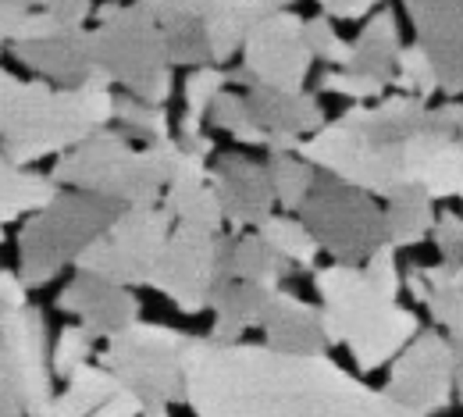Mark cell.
Wrapping results in <instances>:
<instances>
[{"label":"cell","instance_id":"cell-35","mask_svg":"<svg viewBox=\"0 0 463 417\" xmlns=\"http://www.w3.org/2000/svg\"><path fill=\"white\" fill-rule=\"evenodd\" d=\"M392 86H396L400 93L420 97V100H431V97L439 93V71H435V64H431V58L424 54V47H420V43H413V47H400Z\"/></svg>","mask_w":463,"mask_h":417},{"label":"cell","instance_id":"cell-5","mask_svg":"<svg viewBox=\"0 0 463 417\" xmlns=\"http://www.w3.org/2000/svg\"><path fill=\"white\" fill-rule=\"evenodd\" d=\"M93 36V79L121 86L125 93L165 104L172 97V58L150 0L108 4L97 11Z\"/></svg>","mask_w":463,"mask_h":417},{"label":"cell","instance_id":"cell-46","mask_svg":"<svg viewBox=\"0 0 463 417\" xmlns=\"http://www.w3.org/2000/svg\"><path fill=\"white\" fill-rule=\"evenodd\" d=\"M18 90H22V79H14L7 68H0V132H4L7 115H11L14 100H18Z\"/></svg>","mask_w":463,"mask_h":417},{"label":"cell","instance_id":"cell-3","mask_svg":"<svg viewBox=\"0 0 463 417\" xmlns=\"http://www.w3.org/2000/svg\"><path fill=\"white\" fill-rule=\"evenodd\" d=\"M314 289L321 297V321L328 346H346L360 374H371L403 350L420 332V317L367 282L360 264L314 268Z\"/></svg>","mask_w":463,"mask_h":417},{"label":"cell","instance_id":"cell-19","mask_svg":"<svg viewBox=\"0 0 463 417\" xmlns=\"http://www.w3.org/2000/svg\"><path fill=\"white\" fill-rule=\"evenodd\" d=\"M11 54L54 86H82L93 79L90 29H54L36 40H14Z\"/></svg>","mask_w":463,"mask_h":417},{"label":"cell","instance_id":"cell-39","mask_svg":"<svg viewBox=\"0 0 463 417\" xmlns=\"http://www.w3.org/2000/svg\"><path fill=\"white\" fill-rule=\"evenodd\" d=\"M385 82L378 79H367V75H356L349 68H332L328 75H321V93H335V97H346L353 104H367V100H378L385 97Z\"/></svg>","mask_w":463,"mask_h":417},{"label":"cell","instance_id":"cell-41","mask_svg":"<svg viewBox=\"0 0 463 417\" xmlns=\"http://www.w3.org/2000/svg\"><path fill=\"white\" fill-rule=\"evenodd\" d=\"M36 7L47 11L58 29H82L93 14V0H36Z\"/></svg>","mask_w":463,"mask_h":417},{"label":"cell","instance_id":"cell-32","mask_svg":"<svg viewBox=\"0 0 463 417\" xmlns=\"http://www.w3.org/2000/svg\"><path fill=\"white\" fill-rule=\"evenodd\" d=\"M268 175H271V189H275V200L286 214H296L310 193V185L317 179V168L310 161H303L296 150H279V154H268Z\"/></svg>","mask_w":463,"mask_h":417},{"label":"cell","instance_id":"cell-2","mask_svg":"<svg viewBox=\"0 0 463 417\" xmlns=\"http://www.w3.org/2000/svg\"><path fill=\"white\" fill-rule=\"evenodd\" d=\"M296 154L378 200L406 185L428 189L431 200H463V139L453 104L428 108L410 93L378 97V104H356L321 125Z\"/></svg>","mask_w":463,"mask_h":417},{"label":"cell","instance_id":"cell-30","mask_svg":"<svg viewBox=\"0 0 463 417\" xmlns=\"http://www.w3.org/2000/svg\"><path fill=\"white\" fill-rule=\"evenodd\" d=\"M118 378L104 364H82L64 378V389L54 393L51 407L43 414L51 417H90L111 393H118Z\"/></svg>","mask_w":463,"mask_h":417},{"label":"cell","instance_id":"cell-51","mask_svg":"<svg viewBox=\"0 0 463 417\" xmlns=\"http://www.w3.org/2000/svg\"><path fill=\"white\" fill-rule=\"evenodd\" d=\"M36 417H51V414H36Z\"/></svg>","mask_w":463,"mask_h":417},{"label":"cell","instance_id":"cell-15","mask_svg":"<svg viewBox=\"0 0 463 417\" xmlns=\"http://www.w3.org/2000/svg\"><path fill=\"white\" fill-rule=\"evenodd\" d=\"M417 43L439 71V93H463V0H403Z\"/></svg>","mask_w":463,"mask_h":417},{"label":"cell","instance_id":"cell-38","mask_svg":"<svg viewBox=\"0 0 463 417\" xmlns=\"http://www.w3.org/2000/svg\"><path fill=\"white\" fill-rule=\"evenodd\" d=\"M307 47H310L314 61H325L332 68H343L349 61V54H353V43H346L335 33V25H332L328 14H317V18L307 22Z\"/></svg>","mask_w":463,"mask_h":417},{"label":"cell","instance_id":"cell-14","mask_svg":"<svg viewBox=\"0 0 463 417\" xmlns=\"http://www.w3.org/2000/svg\"><path fill=\"white\" fill-rule=\"evenodd\" d=\"M132 143L121 128H97L93 136H86L82 143H75L71 150L58 154L51 179L64 189H82V193H97L104 200H115L125 165L132 157Z\"/></svg>","mask_w":463,"mask_h":417},{"label":"cell","instance_id":"cell-43","mask_svg":"<svg viewBox=\"0 0 463 417\" xmlns=\"http://www.w3.org/2000/svg\"><path fill=\"white\" fill-rule=\"evenodd\" d=\"M317 4H321V14L353 22V18H367L371 11H378L382 0H317Z\"/></svg>","mask_w":463,"mask_h":417},{"label":"cell","instance_id":"cell-44","mask_svg":"<svg viewBox=\"0 0 463 417\" xmlns=\"http://www.w3.org/2000/svg\"><path fill=\"white\" fill-rule=\"evenodd\" d=\"M25 303H29V286L22 282V275L0 268V310H18Z\"/></svg>","mask_w":463,"mask_h":417},{"label":"cell","instance_id":"cell-7","mask_svg":"<svg viewBox=\"0 0 463 417\" xmlns=\"http://www.w3.org/2000/svg\"><path fill=\"white\" fill-rule=\"evenodd\" d=\"M182 346L185 332L139 317L132 328L108 339L97 364H104L118 385L143 403L139 417H172V403H185Z\"/></svg>","mask_w":463,"mask_h":417},{"label":"cell","instance_id":"cell-24","mask_svg":"<svg viewBox=\"0 0 463 417\" xmlns=\"http://www.w3.org/2000/svg\"><path fill=\"white\" fill-rule=\"evenodd\" d=\"M271 11H279L271 0H214L203 14V36H207L211 64H225L235 58L242 51L250 29Z\"/></svg>","mask_w":463,"mask_h":417},{"label":"cell","instance_id":"cell-27","mask_svg":"<svg viewBox=\"0 0 463 417\" xmlns=\"http://www.w3.org/2000/svg\"><path fill=\"white\" fill-rule=\"evenodd\" d=\"M61 193L51 175L29 172L25 165H14L7 154H0V225L14 218H29L33 211L47 207Z\"/></svg>","mask_w":463,"mask_h":417},{"label":"cell","instance_id":"cell-45","mask_svg":"<svg viewBox=\"0 0 463 417\" xmlns=\"http://www.w3.org/2000/svg\"><path fill=\"white\" fill-rule=\"evenodd\" d=\"M139 414H143V403L128 389H118L90 417H139Z\"/></svg>","mask_w":463,"mask_h":417},{"label":"cell","instance_id":"cell-6","mask_svg":"<svg viewBox=\"0 0 463 417\" xmlns=\"http://www.w3.org/2000/svg\"><path fill=\"white\" fill-rule=\"evenodd\" d=\"M118 214L115 200L68 189L47 207L33 211L18 232V275L29 289L47 286L64 268H75L82 250L100 236Z\"/></svg>","mask_w":463,"mask_h":417},{"label":"cell","instance_id":"cell-36","mask_svg":"<svg viewBox=\"0 0 463 417\" xmlns=\"http://www.w3.org/2000/svg\"><path fill=\"white\" fill-rule=\"evenodd\" d=\"M222 90H229V71H225L222 64H200V68H193V75H189L185 86H182L185 115L207 121V108L214 104V97H218Z\"/></svg>","mask_w":463,"mask_h":417},{"label":"cell","instance_id":"cell-40","mask_svg":"<svg viewBox=\"0 0 463 417\" xmlns=\"http://www.w3.org/2000/svg\"><path fill=\"white\" fill-rule=\"evenodd\" d=\"M431 239H435L442 261L463 264V214H457V211L439 214L435 218V229H431Z\"/></svg>","mask_w":463,"mask_h":417},{"label":"cell","instance_id":"cell-16","mask_svg":"<svg viewBox=\"0 0 463 417\" xmlns=\"http://www.w3.org/2000/svg\"><path fill=\"white\" fill-rule=\"evenodd\" d=\"M246 108L257 128L264 132V150H296L307 136H314L325 125V108L307 90H268V86H246Z\"/></svg>","mask_w":463,"mask_h":417},{"label":"cell","instance_id":"cell-25","mask_svg":"<svg viewBox=\"0 0 463 417\" xmlns=\"http://www.w3.org/2000/svg\"><path fill=\"white\" fill-rule=\"evenodd\" d=\"M396 54H400V22H396V14L392 11H371L360 36L353 40V54L343 68L392 86Z\"/></svg>","mask_w":463,"mask_h":417},{"label":"cell","instance_id":"cell-10","mask_svg":"<svg viewBox=\"0 0 463 417\" xmlns=\"http://www.w3.org/2000/svg\"><path fill=\"white\" fill-rule=\"evenodd\" d=\"M0 393L25 417L43 414L54 400V371L47 354V321L36 307L0 310Z\"/></svg>","mask_w":463,"mask_h":417},{"label":"cell","instance_id":"cell-21","mask_svg":"<svg viewBox=\"0 0 463 417\" xmlns=\"http://www.w3.org/2000/svg\"><path fill=\"white\" fill-rule=\"evenodd\" d=\"M271 289L257 286V282H242V279H218L207 310H211V332L207 339L214 343H239L250 328H260L264 307H268Z\"/></svg>","mask_w":463,"mask_h":417},{"label":"cell","instance_id":"cell-13","mask_svg":"<svg viewBox=\"0 0 463 417\" xmlns=\"http://www.w3.org/2000/svg\"><path fill=\"white\" fill-rule=\"evenodd\" d=\"M218 239L222 232L175 222L146 286L172 299L178 314H203L218 282Z\"/></svg>","mask_w":463,"mask_h":417},{"label":"cell","instance_id":"cell-31","mask_svg":"<svg viewBox=\"0 0 463 417\" xmlns=\"http://www.w3.org/2000/svg\"><path fill=\"white\" fill-rule=\"evenodd\" d=\"M253 232L264 239L279 257H286L292 268H307L310 271L317 264V257H321L317 239L310 236V229L292 214H268Z\"/></svg>","mask_w":463,"mask_h":417},{"label":"cell","instance_id":"cell-29","mask_svg":"<svg viewBox=\"0 0 463 417\" xmlns=\"http://www.w3.org/2000/svg\"><path fill=\"white\" fill-rule=\"evenodd\" d=\"M161 207L178 225H200V229H211V232H222V225H225L222 200H218V189L211 185V175L207 179L168 182L165 196H161Z\"/></svg>","mask_w":463,"mask_h":417},{"label":"cell","instance_id":"cell-37","mask_svg":"<svg viewBox=\"0 0 463 417\" xmlns=\"http://www.w3.org/2000/svg\"><path fill=\"white\" fill-rule=\"evenodd\" d=\"M93 350H97V336L82 325H68V328H61L58 343L51 350V371L58 378H68L71 371H79L82 364L93 360Z\"/></svg>","mask_w":463,"mask_h":417},{"label":"cell","instance_id":"cell-48","mask_svg":"<svg viewBox=\"0 0 463 417\" xmlns=\"http://www.w3.org/2000/svg\"><path fill=\"white\" fill-rule=\"evenodd\" d=\"M0 417H25V411H22L14 400H7V396L0 393Z\"/></svg>","mask_w":463,"mask_h":417},{"label":"cell","instance_id":"cell-18","mask_svg":"<svg viewBox=\"0 0 463 417\" xmlns=\"http://www.w3.org/2000/svg\"><path fill=\"white\" fill-rule=\"evenodd\" d=\"M58 307L64 314H75L79 325L90 328L97 339H111L143 317V303L128 286L90 271H75V279L61 289Z\"/></svg>","mask_w":463,"mask_h":417},{"label":"cell","instance_id":"cell-28","mask_svg":"<svg viewBox=\"0 0 463 417\" xmlns=\"http://www.w3.org/2000/svg\"><path fill=\"white\" fill-rule=\"evenodd\" d=\"M154 18L165 33V47L175 68H200L211 64V51H207V36H203V14L182 11L168 0H150Z\"/></svg>","mask_w":463,"mask_h":417},{"label":"cell","instance_id":"cell-22","mask_svg":"<svg viewBox=\"0 0 463 417\" xmlns=\"http://www.w3.org/2000/svg\"><path fill=\"white\" fill-rule=\"evenodd\" d=\"M403 286L417 303L428 307L439 328H463V264H410L403 271Z\"/></svg>","mask_w":463,"mask_h":417},{"label":"cell","instance_id":"cell-50","mask_svg":"<svg viewBox=\"0 0 463 417\" xmlns=\"http://www.w3.org/2000/svg\"><path fill=\"white\" fill-rule=\"evenodd\" d=\"M0 242H4V225H0Z\"/></svg>","mask_w":463,"mask_h":417},{"label":"cell","instance_id":"cell-47","mask_svg":"<svg viewBox=\"0 0 463 417\" xmlns=\"http://www.w3.org/2000/svg\"><path fill=\"white\" fill-rule=\"evenodd\" d=\"M453 339V357H457V393H460V403H463V328L449 332Z\"/></svg>","mask_w":463,"mask_h":417},{"label":"cell","instance_id":"cell-33","mask_svg":"<svg viewBox=\"0 0 463 417\" xmlns=\"http://www.w3.org/2000/svg\"><path fill=\"white\" fill-rule=\"evenodd\" d=\"M115 121L125 136H136L143 143H157V139L172 136V118H168L165 104H150L132 93L115 97Z\"/></svg>","mask_w":463,"mask_h":417},{"label":"cell","instance_id":"cell-34","mask_svg":"<svg viewBox=\"0 0 463 417\" xmlns=\"http://www.w3.org/2000/svg\"><path fill=\"white\" fill-rule=\"evenodd\" d=\"M207 125L225 128L229 136H235V139L246 143V147H264V132L257 128V121L250 118L246 97L235 93V90H222V93L214 97V104L207 108Z\"/></svg>","mask_w":463,"mask_h":417},{"label":"cell","instance_id":"cell-23","mask_svg":"<svg viewBox=\"0 0 463 417\" xmlns=\"http://www.w3.org/2000/svg\"><path fill=\"white\" fill-rule=\"evenodd\" d=\"M289 268V261L279 257L253 229L218 239V279H242V282L279 289Z\"/></svg>","mask_w":463,"mask_h":417},{"label":"cell","instance_id":"cell-1","mask_svg":"<svg viewBox=\"0 0 463 417\" xmlns=\"http://www.w3.org/2000/svg\"><path fill=\"white\" fill-rule=\"evenodd\" d=\"M182 382L196 417H417L328 354L296 357L242 339L185 336Z\"/></svg>","mask_w":463,"mask_h":417},{"label":"cell","instance_id":"cell-9","mask_svg":"<svg viewBox=\"0 0 463 417\" xmlns=\"http://www.w3.org/2000/svg\"><path fill=\"white\" fill-rule=\"evenodd\" d=\"M172 214L154 204V207H118L111 225L93 239L82 257L75 261V271H90L100 279H111L118 286H146L168 232H172Z\"/></svg>","mask_w":463,"mask_h":417},{"label":"cell","instance_id":"cell-49","mask_svg":"<svg viewBox=\"0 0 463 417\" xmlns=\"http://www.w3.org/2000/svg\"><path fill=\"white\" fill-rule=\"evenodd\" d=\"M271 4H275V7H289L292 0H271Z\"/></svg>","mask_w":463,"mask_h":417},{"label":"cell","instance_id":"cell-20","mask_svg":"<svg viewBox=\"0 0 463 417\" xmlns=\"http://www.w3.org/2000/svg\"><path fill=\"white\" fill-rule=\"evenodd\" d=\"M260 332H264V346H271L279 354H296V357L328 354L321 307L292 297L282 286L271 289V297H268L264 317H260Z\"/></svg>","mask_w":463,"mask_h":417},{"label":"cell","instance_id":"cell-42","mask_svg":"<svg viewBox=\"0 0 463 417\" xmlns=\"http://www.w3.org/2000/svg\"><path fill=\"white\" fill-rule=\"evenodd\" d=\"M36 0H0V47L11 43L22 29V22L33 14Z\"/></svg>","mask_w":463,"mask_h":417},{"label":"cell","instance_id":"cell-17","mask_svg":"<svg viewBox=\"0 0 463 417\" xmlns=\"http://www.w3.org/2000/svg\"><path fill=\"white\" fill-rule=\"evenodd\" d=\"M211 185L218 189L222 214L232 232L257 229L268 214H275V189L268 165L246 157V154H222L211 168Z\"/></svg>","mask_w":463,"mask_h":417},{"label":"cell","instance_id":"cell-4","mask_svg":"<svg viewBox=\"0 0 463 417\" xmlns=\"http://www.w3.org/2000/svg\"><path fill=\"white\" fill-rule=\"evenodd\" d=\"M115 121V93L108 82L90 79L82 86H51L47 79L22 82L18 100L0 132V154L14 165L58 157Z\"/></svg>","mask_w":463,"mask_h":417},{"label":"cell","instance_id":"cell-8","mask_svg":"<svg viewBox=\"0 0 463 417\" xmlns=\"http://www.w3.org/2000/svg\"><path fill=\"white\" fill-rule=\"evenodd\" d=\"M296 218L317 239L321 253L339 264H364L378 246H385V211L378 196L317 172Z\"/></svg>","mask_w":463,"mask_h":417},{"label":"cell","instance_id":"cell-12","mask_svg":"<svg viewBox=\"0 0 463 417\" xmlns=\"http://www.w3.org/2000/svg\"><path fill=\"white\" fill-rule=\"evenodd\" d=\"M453 389H457L453 339L420 328L392 357L382 393L417 417H435L453 403Z\"/></svg>","mask_w":463,"mask_h":417},{"label":"cell","instance_id":"cell-11","mask_svg":"<svg viewBox=\"0 0 463 417\" xmlns=\"http://www.w3.org/2000/svg\"><path fill=\"white\" fill-rule=\"evenodd\" d=\"M310 64H314V54L307 47V22L292 14L289 7H279L250 29L242 43V64L229 71V82L268 86V90H303Z\"/></svg>","mask_w":463,"mask_h":417},{"label":"cell","instance_id":"cell-26","mask_svg":"<svg viewBox=\"0 0 463 417\" xmlns=\"http://www.w3.org/2000/svg\"><path fill=\"white\" fill-rule=\"evenodd\" d=\"M385 242L392 250H403V246H417L424 239H431L435 229V200L428 196V189L420 185H406L400 193L385 196Z\"/></svg>","mask_w":463,"mask_h":417}]
</instances>
